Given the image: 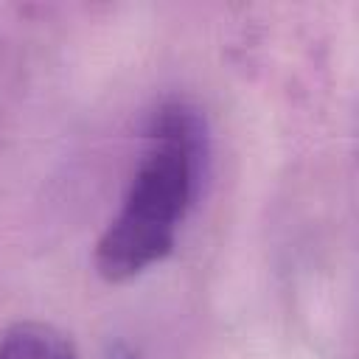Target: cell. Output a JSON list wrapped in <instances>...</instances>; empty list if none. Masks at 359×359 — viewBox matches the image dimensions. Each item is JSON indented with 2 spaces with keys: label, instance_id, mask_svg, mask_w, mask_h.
<instances>
[{
  "label": "cell",
  "instance_id": "obj_3",
  "mask_svg": "<svg viewBox=\"0 0 359 359\" xmlns=\"http://www.w3.org/2000/svg\"><path fill=\"white\" fill-rule=\"evenodd\" d=\"M101 359H146L143 353H137L135 348H129L126 342H109L101 353Z\"/></svg>",
  "mask_w": 359,
  "mask_h": 359
},
{
  "label": "cell",
  "instance_id": "obj_1",
  "mask_svg": "<svg viewBox=\"0 0 359 359\" xmlns=\"http://www.w3.org/2000/svg\"><path fill=\"white\" fill-rule=\"evenodd\" d=\"M208 151V123L188 101H165L151 115L121 205L93 250L101 280L129 283L174 252L202 194Z\"/></svg>",
  "mask_w": 359,
  "mask_h": 359
},
{
  "label": "cell",
  "instance_id": "obj_2",
  "mask_svg": "<svg viewBox=\"0 0 359 359\" xmlns=\"http://www.w3.org/2000/svg\"><path fill=\"white\" fill-rule=\"evenodd\" d=\"M0 359H79L73 339L50 323L17 320L0 331Z\"/></svg>",
  "mask_w": 359,
  "mask_h": 359
}]
</instances>
